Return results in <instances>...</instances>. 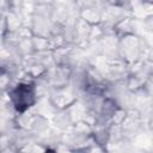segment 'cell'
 Here are the masks:
<instances>
[{
  "label": "cell",
  "instance_id": "cell-1",
  "mask_svg": "<svg viewBox=\"0 0 153 153\" xmlns=\"http://www.w3.org/2000/svg\"><path fill=\"white\" fill-rule=\"evenodd\" d=\"M11 100L13 103L14 109L18 112H24L29 108H31L36 102L35 86L32 84H18L10 93Z\"/></svg>",
  "mask_w": 153,
  "mask_h": 153
}]
</instances>
